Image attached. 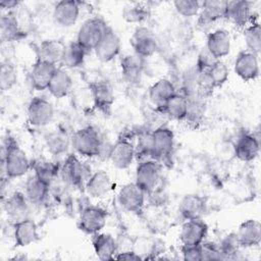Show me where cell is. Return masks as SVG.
<instances>
[{
  "label": "cell",
  "instance_id": "26",
  "mask_svg": "<svg viewBox=\"0 0 261 261\" xmlns=\"http://www.w3.org/2000/svg\"><path fill=\"white\" fill-rule=\"evenodd\" d=\"M112 188V181L110 175L104 170H98L91 174L88 178L85 190L87 194L95 199L106 197Z\"/></svg>",
  "mask_w": 261,
  "mask_h": 261
},
{
  "label": "cell",
  "instance_id": "44",
  "mask_svg": "<svg viewBox=\"0 0 261 261\" xmlns=\"http://www.w3.org/2000/svg\"><path fill=\"white\" fill-rule=\"evenodd\" d=\"M176 12L185 17H192L199 14L201 2L197 0H176L173 2Z\"/></svg>",
  "mask_w": 261,
  "mask_h": 261
},
{
  "label": "cell",
  "instance_id": "35",
  "mask_svg": "<svg viewBox=\"0 0 261 261\" xmlns=\"http://www.w3.org/2000/svg\"><path fill=\"white\" fill-rule=\"evenodd\" d=\"M48 151L53 155H62L66 153L71 146V137L63 129H54L45 137Z\"/></svg>",
  "mask_w": 261,
  "mask_h": 261
},
{
  "label": "cell",
  "instance_id": "17",
  "mask_svg": "<svg viewBox=\"0 0 261 261\" xmlns=\"http://www.w3.org/2000/svg\"><path fill=\"white\" fill-rule=\"evenodd\" d=\"M206 210L207 201L198 194L185 195L178 204V213L185 220L202 218Z\"/></svg>",
  "mask_w": 261,
  "mask_h": 261
},
{
  "label": "cell",
  "instance_id": "15",
  "mask_svg": "<svg viewBox=\"0 0 261 261\" xmlns=\"http://www.w3.org/2000/svg\"><path fill=\"white\" fill-rule=\"evenodd\" d=\"M233 68L237 75L243 81H253L259 75L258 56L248 50L242 51L238 54L234 60Z\"/></svg>",
  "mask_w": 261,
  "mask_h": 261
},
{
  "label": "cell",
  "instance_id": "33",
  "mask_svg": "<svg viewBox=\"0 0 261 261\" xmlns=\"http://www.w3.org/2000/svg\"><path fill=\"white\" fill-rule=\"evenodd\" d=\"M50 185L39 178L36 174L28 177L24 185V195L32 204H41L48 196Z\"/></svg>",
  "mask_w": 261,
  "mask_h": 261
},
{
  "label": "cell",
  "instance_id": "27",
  "mask_svg": "<svg viewBox=\"0 0 261 261\" xmlns=\"http://www.w3.org/2000/svg\"><path fill=\"white\" fill-rule=\"evenodd\" d=\"M236 233L242 248L257 247L261 242V224L256 219H248L240 224Z\"/></svg>",
  "mask_w": 261,
  "mask_h": 261
},
{
  "label": "cell",
  "instance_id": "43",
  "mask_svg": "<svg viewBox=\"0 0 261 261\" xmlns=\"http://www.w3.org/2000/svg\"><path fill=\"white\" fill-rule=\"evenodd\" d=\"M17 81V72L14 64L10 60H3L0 70V88L1 90L8 91L13 88Z\"/></svg>",
  "mask_w": 261,
  "mask_h": 261
},
{
  "label": "cell",
  "instance_id": "10",
  "mask_svg": "<svg viewBox=\"0 0 261 261\" xmlns=\"http://www.w3.org/2000/svg\"><path fill=\"white\" fill-rule=\"evenodd\" d=\"M129 43L134 53L143 58L152 56L158 48L155 34L146 27H138L134 31Z\"/></svg>",
  "mask_w": 261,
  "mask_h": 261
},
{
  "label": "cell",
  "instance_id": "48",
  "mask_svg": "<svg viewBox=\"0 0 261 261\" xmlns=\"http://www.w3.org/2000/svg\"><path fill=\"white\" fill-rule=\"evenodd\" d=\"M116 260H142L141 256L137 254L134 250H126L120 253H117L114 257Z\"/></svg>",
  "mask_w": 261,
  "mask_h": 261
},
{
  "label": "cell",
  "instance_id": "42",
  "mask_svg": "<svg viewBox=\"0 0 261 261\" xmlns=\"http://www.w3.org/2000/svg\"><path fill=\"white\" fill-rule=\"evenodd\" d=\"M221 259H233L237 254L240 253V249L242 248L240 242L238 240L236 232H230L225 236L218 245Z\"/></svg>",
  "mask_w": 261,
  "mask_h": 261
},
{
  "label": "cell",
  "instance_id": "39",
  "mask_svg": "<svg viewBox=\"0 0 261 261\" xmlns=\"http://www.w3.org/2000/svg\"><path fill=\"white\" fill-rule=\"evenodd\" d=\"M188 99V110L186 119L191 123L200 122L205 113V97L195 94L191 96H186Z\"/></svg>",
  "mask_w": 261,
  "mask_h": 261
},
{
  "label": "cell",
  "instance_id": "36",
  "mask_svg": "<svg viewBox=\"0 0 261 261\" xmlns=\"http://www.w3.org/2000/svg\"><path fill=\"white\" fill-rule=\"evenodd\" d=\"M87 51L76 42H70L65 46L61 64L65 68H77L84 64Z\"/></svg>",
  "mask_w": 261,
  "mask_h": 261
},
{
  "label": "cell",
  "instance_id": "24",
  "mask_svg": "<svg viewBox=\"0 0 261 261\" xmlns=\"http://www.w3.org/2000/svg\"><path fill=\"white\" fill-rule=\"evenodd\" d=\"M227 9V1L208 0L201 2L199 12V25H208L221 18H225Z\"/></svg>",
  "mask_w": 261,
  "mask_h": 261
},
{
  "label": "cell",
  "instance_id": "40",
  "mask_svg": "<svg viewBox=\"0 0 261 261\" xmlns=\"http://www.w3.org/2000/svg\"><path fill=\"white\" fill-rule=\"evenodd\" d=\"M244 39L248 51L258 56L261 50V29L258 22H253L246 27L244 32Z\"/></svg>",
  "mask_w": 261,
  "mask_h": 261
},
{
  "label": "cell",
  "instance_id": "34",
  "mask_svg": "<svg viewBox=\"0 0 261 261\" xmlns=\"http://www.w3.org/2000/svg\"><path fill=\"white\" fill-rule=\"evenodd\" d=\"M160 110L174 120H185L188 110V99L184 94L172 95Z\"/></svg>",
  "mask_w": 261,
  "mask_h": 261
},
{
  "label": "cell",
  "instance_id": "30",
  "mask_svg": "<svg viewBox=\"0 0 261 261\" xmlns=\"http://www.w3.org/2000/svg\"><path fill=\"white\" fill-rule=\"evenodd\" d=\"M92 245L96 256L100 260H112L117 254V243L109 233L93 234Z\"/></svg>",
  "mask_w": 261,
  "mask_h": 261
},
{
  "label": "cell",
  "instance_id": "22",
  "mask_svg": "<svg viewBox=\"0 0 261 261\" xmlns=\"http://www.w3.org/2000/svg\"><path fill=\"white\" fill-rule=\"evenodd\" d=\"M230 35L226 30L218 29L207 36L206 49L216 59L226 56L230 51Z\"/></svg>",
  "mask_w": 261,
  "mask_h": 261
},
{
  "label": "cell",
  "instance_id": "4",
  "mask_svg": "<svg viewBox=\"0 0 261 261\" xmlns=\"http://www.w3.org/2000/svg\"><path fill=\"white\" fill-rule=\"evenodd\" d=\"M152 159H164L174 148V134L167 126H159L149 135Z\"/></svg>",
  "mask_w": 261,
  "mask_h": 261
},
{
  "label": "cell",
  "instance_id": "1",
  "mask_svg": "<svg viewBox=\"0 0 261 261\" xmlns=\"http://www.w3.org/2000/svg\"><path fill=\"white\" fill-rule=\"evenodd\" d=\"M2 178H16L23 176L32 168L25 152L18 146L13 137L7 136L2 147Z\"/></svg>",
  "mask_w": 261,
  "mask_h": 261
},
{
  "label": "cell",
  "instance_id": "13",
  "mask_svg": "<svg viewBox=\"0 0 261 261\" xmlns=\"http://www.w3.org/2000/svg\"><path fill=\"white\" fill-rule=\"evenodd\" d=\"M207 234L208 225L202 218L189 219L186 220L180 227L179 241L181 246L200 245L204 242Z\"/></svg>",
  "mask_w": 261,
  "mask_h": 261
},
{
  "label": "cell",
  "instance_id": "9",
  "mask_svg": "<svg viewBox=\"0 0 261 261\" xmlns=\"http://www.w3.org/2000/svg\"><path fill=\"white\" fill-rule=\"evenodd\" d=\"M3 208L8 221L12 225L30 218V202L24 193L16 191L9 195L4 200Z\"/></svg>",
  "mask_w": 261,
  "mask_h": 261
},
{
  "label": "cell",
  "instance_id": "3",
  "mask_svg": "<svg viewBox=\"0 0 261 261\" xmlns=\"http://www.w3.org/2000/svg\"><path fill=\"white\" fill-rule=\"evenodd\" d=\"M108 25L106 21L99 16L88 18L80 27L76 42L88 52L94 50L106 33Z\"/></svg>",
  "mask_w": 261,
  "mask_h": 261
},
{
  "label": "cell",
  "instance_id": "31",
  "mask_svg": "<svg viewBox=\"0 0 261 261\" xmlns=\"http://www.w3.org/2000/svg\"><path fill=\"white\" fill-rule=\"evenodd\" d=\"M72 79L67 70L63 67H57L47 90L53 97L60 99L69 95L72 90Z\"/></svg>",
  "mask_w": 261,
  "mask_h": 261
},
{
  "label": "cell",
  "instance_id": "18",
  "mask_svg": "<svg viewBox=\"0 0 261 261\" xmlns=\"http://www.w3.org/2000/svg\"><path fill=\"white\" fill-rule=\"evenodd\" d=\"M81 3L75 0H63L55 4L53 19L60 27L68 28L74 24L80 15Z\"/></svg>",
  "mask_w": 261,
  "mask_h": 261
},
{
  "label": "cell",
  "instance_id": "19",
  "mask_svg": "<svg viewBox=\"0 0 261 261\" xmlns=\"http://www.w3.org/2000/svg\"><path fill=\"white\" fill-rule=\"evenodd\" d=\"M56 69L57 65L37 59L30 71V82L32 87L37 91L47 90Z\"/></svg>",
  "mask_w": 261,
  "mask_h": 261
},
{
  "label": "cell",
  "instance_id": "49",
  "mask_svg": "<svg viewBox=\"0 0 261 261\" xmlns=\"http://www.w3.org/2000/svg\"><path fill=\"white\" fill-rule=\"evenodd\" d=\"M19 4H20L19 1H14V0H3L0 2V6L3 9H6L7 11L14 10L19 6Z\"/></svg>",
  "mask_w": 261,
  "mask_h": 261
},
{
  "label": "cell",
  "instance_id": "21",
  "mask_svg": "<svg viewBox=\"0 0 261 261\" xmlns=\"http://www.w3.org/2000/svg\"><path fill=\"white\" fill-rule=\"evenodd\" d=\"M145 67V58L137 54H126L120 60L121 74L130 85L139 84Z\"/></svg>",
  "mask_w": 261,
  "mask_h": 261
},
{
  "label": "cell",
  "instance_id": "25",
  "mask_svg": "<svg viewBox=\"0 0 261 261\" xmlns=\"http://www.w3.org/2000/svg\"><path fill=\"white\" fill-rule=\"evenodd\" d=\"M252 2L227 1V9L225 18L229 19L236 27L245 28L252 19Z\"/></svg>",
  "mask_w": 261,
  "mask_h": 261
},
{
  "label": "cell",
  "instance_id": "45",
  "mask_svg": "<svg viewBox=\"0 0 261 261\" xmlns=\"http://www.w3.org/2000/svg\"><path fill=\"white\" fill-rule=\"evenodd\" d=\"M182 259L187 261H201L202 260V248L200 245L181 246L180 248Z\"/></svg>",
  "mask_w": 261,
  "mask_h": 261
},
{
  "label": "cell",
  "instance_id": "2",
  "mask_svg": "<svg viewBox=\"0 0 261 261\" xmlns=\"http://www.w3.org/2000/svg\"><path fill=\"white\" fill-rule=\"evenodd\" d=\"M71 147L85 157H95L101 154L103 142L98 130L91 126H85L75 130L71 136Z\"/></svg>",
  "mask_w": 261,
  "mask_h": 261
},
{
  "label": "cell",
  "instance_id": "20",
  "mask_svg": "<svg viewBox=\"0 0 261 261\" xmlns=\"http://www.w3.org/2000/svg\"><path fill=\"white\" fill-rule=\"evenodd\" d=\"M1 40L3 43H10L21 40L25 37V32L22 30L17 14L14 10L7 11L0 18Z\"/></svg>",
  "mask_w": 261,
  "mask_h": 261
},
{
  "label": "cell",
  "instance_id": "41",
  "mask_svg": "<svg viewBox=\"0 0 261 261\" xmlns=\"http://www.w3.org/2000/svg\"><path fill=\"white\" fill-rule=\"evenodd\" d=\"M205 72L214 88L221 87L227 81L229 75L226 64L220 59H217L207 70H205Z\"/></svg>",
  "mask_w": 261,
  "mask_h": 261
},
{
  "label": "cell",
  "instance_id": "8",
  "mask_svg": "<svg viewBox=\"0 0 261 261\" xmlns=\"http://www.w3.org/2000/svg\"><path fill=\"white\" fill-rule=\"evenodd\" d=\"M28 120L36 127L48 125L54 117V107L52 103L44 97H35L28 106Z\"/></svg>",
  "mask_w": 261,
  "mask_h": 261
},
{
  "label": "cell",
  "instance_id": "16",
  "mask_svg": "<svg viewBox=\"0 0 261 261\" xmlns=\"http://www.w3.org/2000/svg\"><path fill=\"white\" fill-rule=\"evenodd\" d=\"M94 52L102 62H110L118 56L120 52V39L110 27H108L103 38L95 47Z\"/></svg>",
  "mask_w": 261,
  "mask_h": 261
},
{
  "label": "cell",
  "instance_id": "5",
  "mask_svg": "<svg viewBox=\"0 0 261 261\" xmlns=\"http://www.w3.org/2000/svg\"><path fill=\"white\" fill-rule=\"evenodd\" d=\"M161 176V165L155 159L142 160L136 169V184L147 194L155 190Z\"/></svg>",
  "mask_w": 261,
  "mask_h": 261
},
{
  "label": "cell",
  "instance_id": "47",
  "mask_svg": "<svg viewBox=\"0 0 261 261\" xmlns=\"http://www.w3.org/2000/svg\"><path fill=\"white\" fill-rule=\"evenodd\" d=\"M217 59L214 58L208 51L207 49L205 50H202L200 52V54L198 55V58H197V62H196V65L195 67L197 68L198 71H205L207 70Z\"/></svg>",
  "mask_w": 261,
  "mask_h": 261
},
{
  "label": "cell",
  "instance_id": "11",
  "mask_svg": "<svg viewBox=\"0 0 261 261\" xmlns=\"http://www.w3.org/2000/svg\"><path fill=\"white\" fill-rule=\"evenodd\" d=\"M108 213L105 209L98 206H88L83 209L80 219L79 227L88 234H95L100 232L106 225Z\"/></svg>",
  "mask_w": 261,
  "mask_h": 261
},
{
  "label": "cell",
  "instance_id": "29",
  "mask_svg": "<svg viewBox=\"0 0 261 261\" xmlns=\"http://www.w3.org/2000/svg\"><path fill=\"white\" fill-rule=\"evenodd\" d=\"M65 46L66 45L59 40H44L38 46L37 59L57 65L58 63H61Z\"/></svg>",
  "mask_w": 261,
  "mask_h": 261
},
{
  "label": "cell",
  "instance_id": "6",
  "mask_svg": "<svg viewBox=\"0 0 261 261\" xmlns=\"http://www.w3.org/2000/svg\"><path fill=\"white\" fill-rule=\"evenodd\" d=\"M59 174L64 182L74 187L85 186L91 175L88 167L73 154H69L65 158L60 166Z\"/></svg>",
  "mask_w": 261,
  "mask_h": 261
},
{
  "label": "cell",
  "instance_id": "12",
  "mask_svg": "<svg viewBox=\"0 0 261 261\" xmlns=\"http://www.w3.org/2000/svg\"><path fill=\"white\" fill-rule=\"evenodd\" d=\"M145 197L146 193L136 182H128L119 189L117 201L125 211L136 213L144 207Z\"/></svg>",
  "mask_w": 261,
  "mask_h": 261
},
{
  "label": "cell",
  "instance_id": "14",
  "mask_svg": "<svg viewBox=\"0 0 261 261\" xmlns=\"http://www.w3.org/2000/svg\"><path fill=\"white\" fill-rule=\"evenodd\" d=\"M135 157V146L125 138L118 139L109 151V159L112 165L118 169H126L129 167Z\"/></svg>",
  "mask_w": 261,
  "mask_h": 261
},
{
  "label": "cell",
  "instance_id": "46",
  "mask_svg": "<svg viewBox=\"0 0 261 261\" xmlns=\"http://www.w3.org/2000/svg\"><path fill=\"white\" fill-rule=\"evenodd\" d=\"M202 248V260H220L221 254L218 248V245L213 243H205L201 244Z\"/></svg>",
  "mask_w": 261,
  "mask_h": 261
},
{
  "label": "cell",
  "instance_id": "28",
  "mask_svg": "<svg viewBox=\"0 0 261 261\" xmlns=\"http://www.w3.org/2000/svg\"><path fill=\"white\" fill-rule=\"evenodd\" d=\"M13 238L15 247H27L32 243H35L38 238V226L36 222L31 219H24L20 222L13 224Z\"/></svg>",
  "mask_w": 261,
  "mask_h": 261
},
{
  "label": "cell",
  "instance_id": "7",
  "mask_svg": "<svg viewBox=\"0 0 261 261\" xmlns=\"http://www.w3.org/2000/svg\"><path fill=\"white\" fill-rule=\"evenodd\" d=\"M90 94L96 109L105 115L111 113L113 103L115 101L114 90L107 81H94L89 84Z\"/></svg>",
  "mask_w": 261,
  "mask_h": 261
},
{
  "label": "cell",
  "instance_id": "23",
  "mask_svg": "<svg viewBox=\"0 0 261 261\" xmlns=\"http://www.w3.org/2000/svg\"><path fill=\"white\" fill-rule=\"evenodd\" d=\"M259 139L252 134L242 135L234 144L233 152L236 157L243 162H251L259 154Z\"/></svg>",
  "mask_w": 261,
  "mask_h": 261
},
{
  "label": "cell",
  "instance_id": "37",
  "mask_svg": "<svg viewBox=\"0 0 261 261\" xmlns=\"http://www.w3.org/2000/svg\"><path fill=\"white\" fill-rule=\"evenodd\" d=\"M32 169L34 170V174L50 186L58 173H60V166L48 160H36L32 162Z\"/></svg>",
  "mask_w": 261,
  "mask_h": 261
},
{
  "label": "cell",
  "instance_id": "32",
  "mask_svg": "<svg viewBox=\"0 0 261 261\" xmlns=\"http://www.w3.org/2000/svg\"><path fill=\"white\" fill-rule=\"evenodd\" d=\"M176 93L173 83L168 79H160L155 82L149 89V99L159 109L165 102Z\"/></svg>",
  "mask_w": 261,
  "mask_h": 261
},
{
  "label": "cell",
  "instance_id": "38",
  "mask_svg": "<svg viewBox=\"0 0 261 261\" xmlns=\"http://www.w3.org/2000/svg\"><path fill=\"white\" fill-rule=\"evenodd\" d=\"M151 8L142 2L130 3L126 5L122 10V17L127 22L140 23L147 20L150 17Z\"/></svg>",
  "mask_w": 261,
  "mask_h": 261
}]
</instances>
